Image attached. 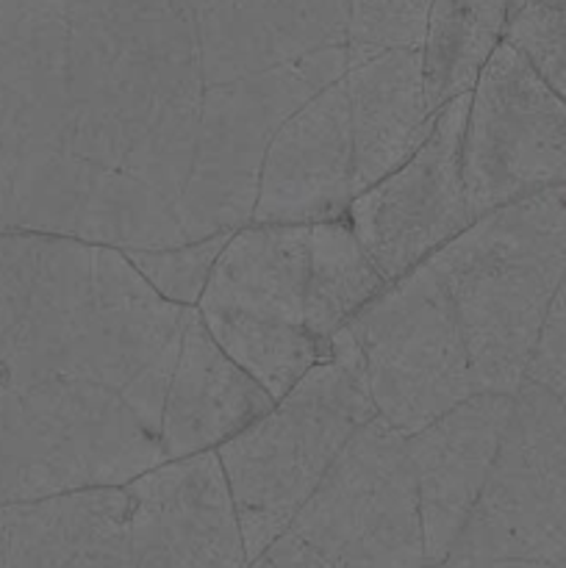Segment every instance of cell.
<instances>
[{"mask_svg": "<svg viewBox=\"0 0 566 568\" xmlns=\"http://www.w3.org/2000/svg\"><path fill=\"white\" fill-rule=\"evenodd\" d=\"M447 566H566V405L525 381Z\"/></svg>", "mask_w": 566, "mask_h": 568, "instance_id": "cell-6", "label": "cell"}, {"mask_svg": "<svg viewBox=\"0 0 566 568\" xmlns=\"http://www.w3.org/2000/svg\"><path fill=\"white\" fill-rule=\"evenodd\" d=\"M511 403V394L475 392L405 436L420 488L427 566L444 564L464 530L497 455Z\"/></svg>", "mask_w": 566, "mask_h": 568, "instance_id": "cell-13", "label": "cell"}, {"mask_svg": "<svg viewBox=\"0 0 566 568\" xmlns=\"http://www.w3.org/2000/svg\"><path fill=\"white\" fill-rule=\"evenodd\" d=\"M355 148V194L403 166L431 136L438 111L431 109L422 75V48H394L350 64Z\"/></svg>", "mask_w": 566, "mask_h": 568, "instance_id": "cell-16", "label": "cell"}, {"mask_svg": "<svg viewBox=\"0 0 566 568\" xmlns=\"http://www.w3.org/2000/svg\"><path fill=\"white\" fill-rule=\"evenodd\" d=\"M6 397H9V388L0 383V419H3V410H6Z\"/></svg>", "mask_w": 566, "mask_h": 568, "instance_id": "cell-22", "label": "cell"}, {"mask_svg": "<svg viewBox=\"0 0 566 568\" xmlns=\"http://www.w3.org/2000/svg\"><path fill=\"white\" fill-rule=\"evenodd\" d=\"M347 72V44L272 67L203 94L194 164L178 203L186 242L239 231L253 220L266 148L292 111Z\"/></svg>", "mask_w": 566, "mask_h": 568, "instance_id": "cell-5", "label": "cell"}, {"mask_svg": "<svg viewBox=\"0 0 566 568\" xmlns=\"http://www.w3.org/2000/svg\"><path fill=\"white\" fill-rule=\"evenodd\" d=\"M461 170L475 220L566 186V98L508 39L469 94Z\"/></svg>", "mask_w": 566, "mask_h": 568, "instance_id": "cell-8", "label": "cell"}, {"mask_svg": "<svg viewBox=\"0 0 566 568\" xmlns=\"http://www.w3.org/2000/svg\"><path fill=\"white\" fill-rule=\"evenodd\" d=\"M425 266L458 314L477 392L514 397L566 277V186L477 216Z\"/></svg>", "mask_w": 566, "mask_h": 568, "instance_id": "cell-1", "label": "cell"}, {"mask_svg": "<svg viewBox=\"0 0 566 568\" xmlns=\"http://www.w3.org/2000/svg\"><path fill=\"white\" fill-rule=\"evenodd\" d=\"M122 488L133 566H247L216 449L161 460Z\"/></svg>", "mask_w": 566, "mask_h": 568, "instance_id": "cell-10", "label": "cell"}, {"mask_svg": "<svg viewBox=\"0 0 566 568\" xmlns=\"http://www.w3.org/2000/svg\"><path fill=\"white\" fill-rule=\"evenodd\" d=\"M431 0H347V67L383 50L422 48Z\"/></svg>", "mask_w": 566, "mask_h": 568, "instance_id": "cell-18", "label": "cell"}, {"mask_svg": "<svg viewBox=\"0 0 566 568\" xmlns=\"http://www.w3.org/2000/svg\"><path fill=\"white\" fill-rule=\"evenodd\" d=\"M469 94L442 105L425 144L350 203L344 220L386 283L425 264L475 222L461 170Z\"/></svg>", "mask_w": 566, "mask_h": 568, "instance_id": "cell-9", "label": "cell"}, {"mask_svg": "<svg viewBox=\"0 0 566 568\" xmlns=\"http://www.w3.org/2000/svg\"><path fill=\"white\" fill-rule=\"evenodd\" d=\"M233 231L211 233L194 242L172 244V247L125 250L131 264L150 281V286L166 300L181 305H198L211 270L220 258L222 247Z\"/></svg>", "mask_w": 566, "mask_h": 568, "instance_id": "cell-19", "label": "cell"}, {"mask_svg": "<svg viewBox=\"0 0 566 568\" xmlns=\"http://www.w3.org/2000/svg\"><path fill=\"white\" fill-rule=\"evenodd\" d=\"M272 405V394L216 344L192 305L161 410L164 458L216 449Z\"/></svg>", "mask_w": 566, "mask_h": 568, "instance_id": "cell-14", "label": "cell"}, {"mask_svg": "<svg viewBox=\"0 0 566 568\" xmlns=\"http://www.w3.org/2000/svg\"><path fill=\"white\" fill-rule=\"evenodd\" d=\"M375 414L364 358L347 325L331 338L325 361L311 366L253 425L216 447L247 566L292 525L350 436Z\"/></svg>", "mask_w": 566, "mask_h": 568, "instance_id": "cell-2", "label": "cell"}, {"mask_svg": "<svg viewBox=\"0 0 566 568\" xmlns=\"http://www.w3.org/2000/svg\"><path fill=\"white\" fill-rule=\"evenodd\" d=\"M255 566H427L405 433L366 419Z\"/></svg>", "mask_w": 566, "mask_h": 568, "instance_id": "cell-3", "label": "cell"}, {"mask_svg": "<svg viewBox=\"0 0 566 568\" xmlns=\"http://www.w3.org/2000/svg\"><path fill=\"white\" fill-rule=\"evenodd\" d=\"M505 0H431L422 75L433 111L469 94L505 37Z\"/></svg>", "mask_w": 566, "mask_h": 568, "instance_id": "cell-17", "label": "cell"}, {"mask_svg": "<svg viewBox=\"0 0 566 568\" xmlns=\"http://www.w3.org/2000/svg\"><path fill=\"white\" fill-rule=\"evenodd\" d=\"M311 222H247L231 233L198 300L222 349L281 399L331 355L311 333Z\"/></svg>", "mask_w": 566, "mask_h": 568, "instance_id": "cell-4", "label": "cell"}, {"mask_svg": "<svg viewBox=\"0 0 566 568\" xmlns=\"http://www.w3.org/2000/svg\"><path fill=\"white\" fill-rule=\"evenodd\" d=\"M0 566H133L125 488L0 503Z\"/></svg>", "mask_w": 566, "mask_h": 568, "instance_id": "cell-15", "label": "cell"}, {"mask_svg": "<svg viewBox=\"0 0 566 568\" xmlns=\"http://www.w3.org/2000/svg\"><path fill=\"white\" fill-rule=\"evenodd\" d=\"M350 333L377 414L405 436L477 392L458 314L425 264L386 283Z\"/></svg>", "mask_w": 566, "mask_h": 568, "instance_id": "cell-7", "label": "cell"}, {"mask_svg": "<svg viewBox=\"0 0 566 568\" xmlns=\"http://www.w3.org/2000/svg\"><path fill=\"white\" fill-rule=\"evenodd\" d=\"M353 197V120L342 75L281 122L266 148L250 222L305 225L344 220Z\"/></svg>", "mask_w": 566, "mask_h": 568, "instance_id": "cell-12", "label": "cell"}, {"mask_svg": "<svg viewBox=\"0 0 566 568\" xmlns=\"http://www.w3.org/2000/svg\"><path fill=\"white\" fill-rule=\"evenodd\" d=\"M527 381L547 388L555 399L566 405V277L555 292L549 314L544 320L536 353H533Z\"/></svg>", "mask_w": 566, "mask_h": 568, "instance_id": "cell-21", "label": "cell"}, {"mask_svg": "<svg viewBox=\"0 0 566 568\" xmlns=\"http://www.w3.org/2000/svg\"><path fill=\"white\" fill-rule=\"evenodd\" d=\"M516 3V0H505V6H514Z\"/></svg>", "mask_w": 566, "mask_h": 568, "instance_id": "cell-23", "label": "cell"}, {"mask_svg": "<svg viewBox=\"0 0 566 568\" xmlns=\"http://www.w3.org/2000/svg\"><path fill=\"white\" fill-rule=\"evenodd\" d=\"M503 39L566 98V0H516Z\"/></svg>", "mask_w": 566, "mask_h": 568, "instance_id": "cell-20", "label": "cell"}, {"mask_svg": "<svg viewBox=\"0 0 566 568\" xmlns=\"http://www.w3.org/2000/svg\"><path fill=\"white\" fill-rule=\"evenodd\" d=\"M98 375L161 436V410L192 305L166 300L131 264L125 250L94 244Z\"/></svg>", "mask_w": 566, "mask_h": 568, "instance_id": "cell-11", "label": "cell"}]
</instances>
